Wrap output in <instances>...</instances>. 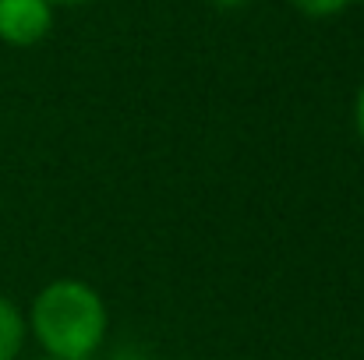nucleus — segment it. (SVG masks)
Instances as JSON below:
<instances>
[{"label": "nucleus", "mask_w": 364, "mask_h": 360, "mask_svg": "<svg viewBox=\"0 0 364 360\" xmlns=\"http://www.w3.org/2000/svg\"><path fill=\"white\" fill-rule=\"evenodd\" d=\"M354 127H358V138H361V145H364V82H361V89H358V96H354Z\"/></svg>", "instance_id": "39448f33"}, {"label": "nucleus", "mask_w": 364, "mask_h": 360, "mask_svg": "<svg viewBox=\"0 0 364 360\" xmlns=\"http://www.w3.org/2000/svg\"><path fill=\"white\" fill-rule=\"evenodd\" d=\"M28 336L39 343L43 357L92 360L110 332V311L103 293L75 276L50 279L25 311Z\"/></svg>", "instance_id": "f257e3e1"}, {"label": "nucleus", "mask_w": 364, "mask_h": 360, "mask_svg": "<svg viewBox=\"0 0 364 360\" xmlns=\"http://www.w3.org/2000/svg\"><path fill=\"white\" fill-rule=\"evenodd\" d=\"M247 4L251 0H209V7H216V11H241Z\"/></svg>", "instance_id": "423d86ee"}, {"label": "nucleus", "mask_w": 364, "mask_h": 360, "mask_svg": "<svg viewBox=\"0 0 364 360\" xmlns=\"http://www.w3.org/2000/svg\"><path fill=\"white\" fill-rule=\"evenodd\" d=\"M53 28L50 0H0V43L14 50L39 46Z\"/></svg>", "instance_id": "f03ea898"}, {"label": "nucleus", "mask_w": 364, "mask_h": 360, "mask_svg": "<svg viewBox=\"0 0 364 360\" xmlns=\"http://www.w3.org/2000/svg\"><path fill=\"white\" fill-rule=\"evenodd\" d=\"M53 7H82V4H92V0H50Z\"/></svg>", "instance_id": "0eeeda50"}, {"label": "nucleus", "mask_w": 364, "mask_h": 360, "mask_svg": "<svg viewBox=\"0 0 364 360\" xmlns=\"http://www.w3.org/2000/svg\"><path fill=\"white\" fill-rule=\"evenodd\" d=\"M28 343V325H25V311L0 293V360H18Z\"/></svg>", "instance_id": "7ed1b4c3"}, {"label": "nucleus", "mask_w": 364, "mask_h": 360, "mask_svg": "<svg viewBox=\"0 0 364 360\" xmlns=\"http://www.w3.org/2000/svg\"><path fill=\"white\" fill-rule=\"evenodd\" d=\"M39 360H53V357H39Z\"/></svg>", "instance_id": "6e6552de"}, {"label": "nucleus", "mask_w": 364, "mask_h": 360, "mask_svg": "<svg viewBox=\"0 0 364 360\" xmlns=\"http://www.w3.org/2000/svg\"><path fill=\"white\" fill-rule=\"evenodd\" d=\"M350 4H358V0H290V7L301 11L304 18H336Z\"/></svg>", "instance_id": "20e7f679"}]
</instances>
